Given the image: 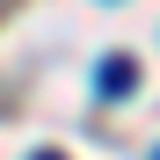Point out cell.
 Here are the masks:
<instances>
[{
    "label": "cell",
    "mask_w": 160,
    "mask_h": 160,
    "mask_svg": "<svg viewBox=\"0 0 160 160\" xmlns=\"http://www.w3.org/2000/svg\"><path fill=\"white\" fill-rule=\"evenodd\" d=\"M131 80H138V66H131L124 51H117V58H102V73H95V88H102V95H131Z\"/></svg>",
    "instance_id": "cell-1"
},
{
    "label": "cell",
    "mask_w": 160,
    "mask_h": 160,
    "mask_svg": "<svg viewBox=\"0 0 160 160\" xmlns=\"http://www.w3.org/2000/svg\"><path fill=\"white\" fill-rule=\"evenodd\" d=\"M37 160H58V153H37Z\"/></svg>",
    "instance_id": "cell-2"
},
{
    "label": "cell",
    "mask_w": 160,
    "mask_h": 160,
    "mask_svg": "<svg viewBox=\"0 0 160 160\" xmlns=\"http://www.w3.org/2000/svg\"><path fill=\"white\" fill-rule=\"evenodd\" d=\"M153 160H160V153H153Z\"/></svg>",
    "instance_id": "cell-3"
}]
</instances>
